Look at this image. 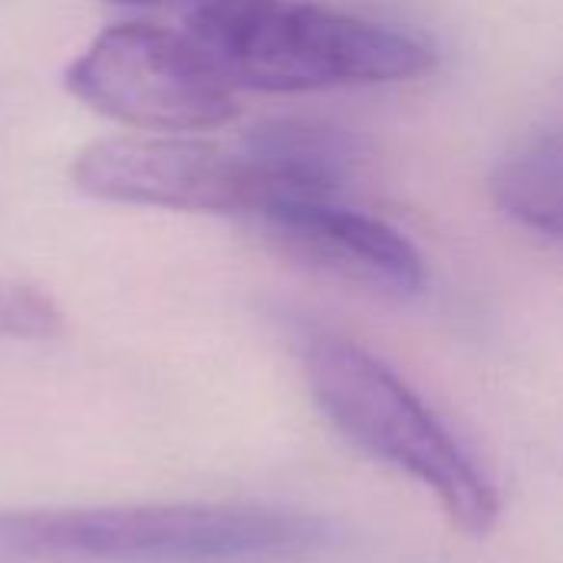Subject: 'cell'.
Listing matches in <instances>:
<instances>
[{
  "label": "cell",
  "mask_w": 563,
  "mask_h": 563,
  "mask_svg": "<svg viewBox=\"0 0 563 563\" xmlns=\"http://www.w3.org/2000/svg\"><path fill=\"white\" fill-rule=\"evenodd\" d=\"M327 518L264 505H119L3 511L0 563H261L327 551Z\"/></svg>",
  "instance_id": "6da1fadb"
},
{
  "label": "cell",
  "mask_w": 563,
  "mask_h": 563,
  "mask_svg": "<svg viewBox=\"0 0 563 563\" xmlns=\"http://www.w3.org/2000/svg\"><path fill=\"white\" fill-rule=\"evenodd\" d=\"M185 23V36L231 89L399 82L435 66V49L422 36L303 0H195Z\"/></svg>",
  "instance_id": "7a4b0ae2"
},
{
  "label": "cell",
  "mask_w": 563,
  "mask_h": 563,
  "mask_svg": "<svg viewBox=\"0 0 563 563\" xmlns=\"http://www.w3.org/2000/svg\"><path fill=\"white\" fill-rule=\"evenodd\" d=\"M307 386L330 426L373 459L435 495L455 531L488 538L498 525V488L462 439L426 399L366 346L317 333L303 346Z\"/></svg>",
  "instance_id": "3957f363"
},
{
  "label": "cell",
  "mask_w": 563,
  "mask_h": 563,
  "mask_svg": "<svg viewBox=\"0 0 563 563\" xmlns=\"http://www.w3.org/2000/svg\"><path fill=\"white\" fill-rule=\"evenodd\" d=\"M63 82L89 109L152 132H201L238 115L234 89L205 53L155 23L109 26L69 63Z\"/></svg>",
  "instance_id": "277c9868"
},
{
  "label": "cell",
  "mask_w": 563,
  "mask_h": 563,
  "mask_svg": "<svg viewBox=\"0 0 563 563\" xmlns=\"http://www.w3.org/2000/svg\"><path fill=\"white\" fill-rule=\"evenodd\" d=\"M79 191L142 208L261 214L274 195L251 155L175 135H112L82 145L69 168Z\"/></svg>",
  "instance_id": "5b68a950"
},
{
  "label": "cell",
  "mask_w": 563,
  "mask_h": 563,
  "mask_svg": "<svg viewBox=\"0 0 563 563\" xmlns=\"http://www.w3.org/2000/svg\"><path fill=\"white\" fill-rule=\"evenodd\" d=\"M254 218L280 254L310 271L389 297H412L426 287L416 244L383 218L343 208L336 198L277 201Z\"/></svg>",
  "instance_id": "8992f818"
},
{
  "label": "cell",
  "mask_w": 563,
  "mask_h": 563,
  "mask_svg": "<svg viewBox=\"0 0 563 563\" xmlns=\"http://www.w3.org/2000/svg\"><path fill=\"white\" fill-rule=\"evenodd\" d=\"M238 145L267 178L274 195L271 205L300 198H336L356 158L346 132L307 119H267L244 132Z\"/></svg>",
  "instance_id": "52a82bcc"
},
{
  "label": "cell",
  "mask_w": 563,
  "mask_h": 563,
  "mask_svg": "<svg viewBox=\"0 0 563 563\" xmlns=\"http://www.w3.org/2000/svg\"><path fill=\"white\" fill-rule=\"evenodd\" d=\"M498 208L528 231L558 241L563 214V148L558 129H541L518 142L495 168Z\"/></svg>",
  "instance_id": "ba28073f"
},
{
  "label": "cell",
  "mask_w": 563,
  "mask_h": 563,
  "mask_svg": "<svg viewBox=\"0 0 563 563\" xmlns=\"http://www.w3.org/2000/svg\"><path fill=\"white\" fill-rule=\"evenodd\" d=\"M63 333V313L49 294L0 271V336L53 340Z\"/></svg>",
  "instance_id": "9c48e42d"
},
{
  "label": "cell",
  "mask_w": 563,
  "mask_h": 563,
  "mask_svg": "<svg viewBox=\"0 0 563 563\" xmlns=\"http://www.w3.org/2000/svg\"><path fill=\"white\" fill-rule=\"evenodd\" d=\"M115 7H148V3H162V0H109Z\"/></svg>",
  "instance_id": "30bf717a"
}]
</instances>
